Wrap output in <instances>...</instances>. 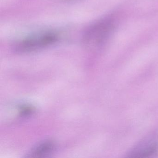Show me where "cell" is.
<instances>
[{
    "mask_svg": "<svg viewBox=\"0 0 158 158\" xmlns=\"http://www.w3.org/2000/svg\"><path fill=\"white\" fill-rule=\"evenodd\" d=\"M59 37L52 32H45L29 37L16 45L15 50L19 52H30L51 46L57 42Z\"/></svg>",
    "mask_w": 158,
    "mask_h": 158,
    "instance_id": "obj_2",
    "label": "cell"
},
{
    "mask_svg": "<svg viewBox=\"0 0 158 158\" xmlns=\"http://www.w3.org/2000/svg\"><path fill=\"white\" fill-rule=\"evenodd\" d=\"M114 21L110 17H105L93 24L85 31L83 43L87 48H98L108 40L114 27Z\"/></svg>",
    "mask_w": 158,
    "mask_h": 158,
    "instance_id": "obj_1",
    "label": "cell"
},
{
    "mask_svg": "<svg viewBox=\"0 0 158 158\" xmlns=\"http://www.w3.org/2000/svg\"><path fill=\"white\" fill-rule=\"evenodd\" d=\"M55 147V144L52 141H46L42 142L30 152L28 157L30 158L46 157L54 151Z\"/></svg>",
    "mask_w": 158,
    "mask_h": 158,
    "instance_id": "obj_4",
    "label": "cell"
},
{
    "mask_svg": "<svg viewBox=\"0 0 158 158\" xmlns=\"http://www.w3.org/2000/svg\"><path fill=\"white\" fill-rule=\"evenodd\" d=\"M158 151V135H151L137 143L127 153L131 158H145Z\"/></svg>",
    "mask_w": 158,
    "mask_h": 158,
    "instance_id": "obj_3",
    "label": "cell"
}]
</instances>
